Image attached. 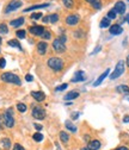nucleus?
Listing matches in <instances>:
<instances>
[{
	"label": "nucleus",
	"mask_w": 129,
	"mask_h": 150,
	"mask_svg": "<svg viewBox=\"0 0 129 150\" xmlns=\"http://www.w3.org/2000/svg\"><path fill=\"white\" fill-rule=\"evenodd\" d=\"M92 7H95L96 10H100L102 8V0H93V1L91 3Z\"/></svg>",
	"instance_id": "26"
},
{
	"label": "nucleus",
	"mask_w": 129,
	"mask_h": 150,
	"mask_svg": "<svg viewBox=\"0 0 129 150\" xmlns=\"http://www.w3.org/2000/svg\"><path fill=\"white\" fill-rule=\"evenodd\" d=\"M85 80V76H84V71L79 70L74 74V78H72V82H80V81H84Z\"/></svg>",
	"instance_id": "14"
},
{
	"label": "nucleus",
	"mask_w": 129,
	"mask_h": 150,
	"mask_svg": "<svg viewBox=\"0 0 129 150\" xmlns=\"http://www.w3.org/2000/svg\"><path fill=\"white\" fill-rule=\"evenodd\" d=\"M99 25H100V28H102V29H105V28H109L111 24H110V19H109V18H103Z\"/></svg>",
	"instance_id": "23"
},
{
	"label": "nucleus",
	"mask_w": 129,
	"mask_h": 150,
	"mask_svg": "<svg viewBox=\"0 0 129 150\" xmlns=\"http://www.w3.org/2000/svg\"><path fill=\"white\" fill-rule=\"evenodd\" d=\"M32 138H33V141H36V142H41V141H43V135H42L41 132H35L33 136H32Z\"/></svg>",
	"instance_id": "28"
},
{
	"label": "nucleus",
	"mask_w": 129,
	"mask_h": 150,
	"mask_svg": "<svg viewBox=\"0 0 129 150\" xmlns=\"http://www.w3.org/2000/svg\"><path fill=\"white\" fill-rule=\"evenodd\" d=\"M16 36L18 37V38H25V36H26V31L25 30H18L17 32H16Z\"/></svg>",
	"instance_id": "29"
},
{
	"label": "nucleus",
	"mask_w": 129,
	"mask_h": 150,
	"mask_svg": "<svg viewBox=\"0 0 129 150\" xmlns=\"http://www.w3.org/2000/svg\"><path fill=\"white\" fill-rule=\"evenodd\" d=\"M53 49L56 52H63L66 50V45L62 41H60V38H56L53 42Z\"/></svg>",
	"instance_id": "7"
},
{
	"label": "nucleus",
	"mask_w": 129,
	"mask_h": 150,
	"mask_svg": "<svg viewBox=\"0 0 129 150\" xmlns=\"http://www.w3.org/2000/svg\"><path fill=\"white\" fill-rule=\"evenodd\" d=\"M115 150H129L127 146H120V148H117V149H115Z\"/></svg>",
	"instance_id": "46"
},
{
	"label": "nucleus",
	"mask_w": 129,
	"mask_h": 150,
	"mask_svg": "<svg viewBox=\"0 0 129 150\" xmlns=\"http://www.w3.org/2000/svg\"><path fill=\"white\" fill-rule=\"evenodd\" d=\"M56 146H58V150H61V149H60V146H59V144H56Z\"/></svg>",
	"instance_id": "53"
},
{
	"label": "nucleus",
	"mask_w": 129,
	"mask_h": 150,
	"mask_svg": "<svg viewBox=\"0 0 129 150\" xmlns=\"http://www.w3.org/2000/svg\"><path fill=\"white\" fill-rule=\"evenodd\" d=\"M68 139H69V136L67 135V132H65V131H61V132H60V141L62 143H67Z\"/></svg>",
	"instance_id": "25"
},
{
	"label": "nucleus",
	"mask_w": 129,
	"mask_h": 150,
	"mask_svg": "<svg viewBox=\"0 0 129 150\" xmlns=\"http://www.w3.org/2000/svg\"><path fill=\"white\" fill-rule=\"evenodd\" d=\"M74 35H76V37H77V38H81L84 33H83V32L79 30V31H76V33H74Z\"/></svg>",
	"instance_id": "40"
},
{
	"label": "nucleus",
	"mask_w": 129,
	"mask_h": 150,
	"mask_svg": "<svg viewBox=\"0 0 129 150\" xmlns=\"http://www.w3.org/2000/svg\"><path fill=\"white\" fill-rule=\"evenodd\" d=\"M13 150H25L21 144H18V143H16L14 145H13Z\"/></svg>",
	"instance_id": "37"
},
{
	"label": "nucleus",
	"mask_w": 129,
	"mask_h": 150,
	"mask_svg": "<svg viewBox=\"0 0 129 150\" xmlns=\"http://www.w3.org/2000/svg\"><path fill=\"white\" fill-rule=\"evenodd\" d=\"M22 1L21 0H12V1L7 5V7L5 8V13H10V12H13L16 10H18L19 7H22Z\"/></svg>",
	"instance_id": "6"
},
{
	"label": "nucleus",
	"mask_w": 129,
	"mask_h": 150,
	"mask_svg": "<svg viewBox=\"0 0 129 150\" xmlns=\"http://www.w3.org/2000/svg\"><path fill=\"white\" fill-rule=\"evenodd\" d=\"M1 80L3 81H5V82H9V83H14V85H17V86H21L22 85V81H21V79L17 76L16 74H13V73H4L3 75H1Z\"/></svg>",
	"instance_id": "2"
},
{
	"label": "nucleus",
	"mask_w": 129,
	"mask_h": 150,
	"mask_svg": "<svg viewBox=\"0 0 129 150\" xmlns=\"http://www.w3.org/2000/svg\"><path fill=\"white\" fill-rule=\"evenodd\" d=\"M123 123H129V115L123 117Z\"/></svg>",
	"instance_id": "44"
},
{
	"label": "nucleus",
	"mask_w": 129,
	"mask_h": 150,
	"mask_svg": "<svg viewBox=\"0 0 129 150\" xmlns=\"http://www.w3.org/2000/svg\"><path fill=\"white\" fill-rule=\"evenodd\" d=\"M100 50H102V45H98V47H97V48H96L93 51L91 52V55H96V54H97V52H99Z\"/></svg>",
	"instance_id": "38"
},
{
	"label": "nucleus",
	"mask_w": 129,
	"mask_h": 150,
	"mask_svg": "<svg viewBox=\"0 0 129 150\" xmlns=\"http://www.w3.org/2000/svg\"><path fill=\"white\" fill-rule=\"evenodd\" d=\"M60 41H62V42L65 43V42H66V36H63V35H62V36L60 37Z\"/></svg>",
	"instance_id": "48"
},
{
	"label": "nucleus",
	"mask_w": 129,
	"mask_h": 150,
	"mask_svg": "<svg viewBox=\"0 0 129 150\" xmlns=\"http://www.w3.org/2000/svg\"><path fill=\"white\" fill-rule=\"evenodd\" d=\"M59 21V14H56V13H54V14H50L49 16V22L50 23H56Z\"/></svg>",
	"instance_id": "30"
},
{
	"label": "nucleus",
	"mask_w": 129,
	"mask_h": 150,
	"mask_svg": "<svg viewBox=\"0 0 129 150\" xmlns=\"http://www.w3.org/2000/svg\"><path fill=\"white\" fill-rule=\"evenodd\" d=\"M41 37H42V38H44V40H50L51 35H50V32H49V31H46V30H44V32L42 33V36H41Z\"/></svg>",
	"instance_id": "34"
},
{
	"label": "nucleus",
	"mask_w": 129,
	"mask_h": 150,
	"mask_svg": "<svg viewBox=\"0 0 129 150\" xmlns=\"http://www.w3.org/2000/svg\"><path fill=\"white\" fill-rule=\"evenodd\" d=\"M125 4L123 3V1H117L116 4H115V7H114V10L116 11V13H118V14H123L124 12H125Z\"/></svg>",
	"instance_id": "12"
},
{
	"label": "nucleus",
	"mask_w": 129,
	"mask_h": 150,
	"mask_svg": "<svg viewBox=\"0 0 129 150\" xmlns=\"http://www.w3.org/2000/svg\"><path fill=\"white\" fill-rule=\"evenodd\" d=\"M125 64H127V66L129 67V55L127 56V61H125Z\"/></svg>",
	"instance_id": "49"
},
{
	"label": "nucleus",
	"mask_w": 129,
	"mask_h": 150,
	"mask_svg": "<svg viewBox=\"0 0 129 150\" xmlns=\"http://www.w3.org/2000/svg\"><path fill=\"white\" fill-rule=\"evenodd\" d=\"M0 44H1V37H0Z\"/></svg>",
	"instance_id": "54"
},
{
	"label": "nucleus",
	"mask_w": 129,
	"mask_h": 150,
	"mask_svg": "<svg viewBox=\"0 0 129 150\" xmlns=\"http://www.w3.org/2000/svg\"><path fill=\"white\" fill-rule=\"evenodd\" d=\"M31 96H32V98L35 99V100H37V101H43L44 99H46V94L43 92H41V91H33V92H31Z\"/></svg>",
	"instance_id": "10"
},
{
	"label": "nucleus",
	"mask_w": 129,
	"mask_h": 150,
	"mask_svg": "<svg viewBox=\"0 0 129 150\" xmlns=\"http://www.w3.org/2000/svg\"><path fill=\"white\" fill-rule=\"evenodd\" d=\"M62 3H63V5H65L68 10L73 8V6H74V1H73V0H62Z\"/></svg>",
	"instance_id": "27"
},
{
	"label": "nucleus",
	"mask_w": 129,
	"mask_h": 150,
	"mask_svg": "<svg viewBox=\"0 0 129 150\" xmlns=\"http://www.w3.org/2000/svg\"><path fill=\"white\" fill-rule=\"evenodd\" d=\"M124 61H118L117 62V64H116V67H115V70L110 74V79L111 80H116L117 78H120L121 75L124 73Z\"/></svg>",
	"instance_id": "4"
},
{
	"label": "nucleus",
	"mask_w": 129,
	"mask_h": 150,
	"mask_svg": "<svg viewBox=\"0 0 129 150\" xmlns=\"http://www.w3.org/2000/svg\"><path fill=\"white\" fill-rule=\"evenodd\" d=\"M25 80L30 82V81H32V76H31V75H30V74H28V75H26V76H25Z\"/></svg>",
	"instance_id": "42"
},
{
	"label": "nucleus",
	"mask_w": 129,
	"mask_h": 150,
	"mask_svg": "<svg viewBox=\"0 0 129 150\" xmlns=\"http://www.w3.org/2000/svg\"><path fill=\"white\" fill-rule=\"evenodd\" d=\"M9 45L12 47V48H17V49L22 50V45L19 44V42H18L17 40H11V41H9Z\"/></svg>",
	"instance_id": "22"
},
{
	"label": "nucleus",
	"mask_w": 129,
	"mask_h": 150,
	"mask_svg": "<svg viewBox=\"0 0 129 150\" xmlns=\"http://www.w3.org/2000/svg\"><path fill=\"white\" fill-rule=\"evenodd\" d=\"M32 117L35 119H38V120H42L46 118V111L40 107V106H36L32 108Z\"/></svg>",
	"instance_id": "5"
},
{
	"label": "nucleus",
	"mask_w": 129,
	"mask_h": 150,
	"mask_svg": "<svg viewBox=\"0 0 129 150\" xmlns=\"http://www.w3.org/2000/svg\"><path fill=\"white\" fill-rule=\"evenodd\" d=\"M87 148L90 150H98L100 148V142L98 139H93V141H90L87 144Z\"/></svg>",
	"instance_id": "13"
},
{
	"label": "nucleus",
	"mask_w": 129,
	"mask_h": 150,
	"mask_svg": "<svg viewBox=\"0 0 129 150\" xmlns=\"http://www.w3.org/2000/svg\"><path fill=\"white\" fill-rule=\"evenodd\" d=\"M67 86H68L67 83H63V85H61V86H58L56 88H55V91H58V92H59V91H63V89L67 88Z\"/></svg>",
	"instance_id": "36"
},
{
	"label": "nucleus",
	"mask_w": 129,
	"mask_h": 150,
	"mask_svg": "<svg viewBox=\"0 0 129 150\" xmlns=\"http://www.w3.org/2000/svg\"><path fill=\"white\" fill-rule=\"evenodd\" d=\"M71 117H72V119H77V118L79 117V112H76V113H74V115H72Z\"/></svg>",
	"instance_id": "43"
},
{
	"label": "nucleus",
	"mask_w": 129,
	"mask_h": 150,
	"mask_svg": "<svg viewBox=\"0 0 129 150\" xmlns=\"http://www.w3.org/2000/svg\"><path fill=\"white\" fill-rule=\"evenodd\" d=\"M116 92H117V93H122V94L128 96V94H129V87H128V86H125V85H120V86H117V87H116Z\"/></svg>",
	"instance_id": "19"
},
{
	"label": "nucleus",
	"mask_w": 129,
	"mask_h": 150,
	"mask_svg": "<svg viewBox=\"0 0 129 150\" xmlns=\"http://www.w3.org/2000/svg\"><path fill=\"white\" fill-rule=\"evenodd\" d=\"M80 150H90V149H88V148H81Z\"/></svg>",
	"instance_id": "52"
},
{
	"label": "nucleus",
	"mask_w": 129,
	"mask_h": 150,
	"mask_svg": "<svg viewBox=\"0 0 129 150\" xmlns=\"http://www.w3.org/2000/svg\"><path fill=\"white\" fill-rule=\"evenodd\" d=\"M79 97V93L77 91H72L69 93H67V94L65 96V100H74Z\"/></svg>",
	"instance_id": "18"
},
{
	"label": "nucleus",
	"mask_w": 129,
	"mask_h": 150,
	"mask_svg": "<svg viewBox=\"0 0 129 150\" xmlns=\"http://www.w3.org/2000/svg\"><path fill=\"white\" fill-rule=\"evenodd\" d=\"M32 35H35V36H42V33L44 32V28L43 26H40V25H33V26H31L30 28V30H29Z\"/></svg>",
	"instance_id": "9"
},
{
	"label": "nucleus",
	"mask_w": 129,
	"mask_h": 150,
	"mask_svg": "<svg viewBox=\"0 0 129 150\" xmlns=\"http://www.w3.org/2000/svg\"><path fill=\"white\" fill-rule=\"evenodd\" d=\"M85 1H87V3H90V4H91L92 1H93V0H85Z\"/></svg>",
	"instance_id": "51"
},
{
	"label": "nucleus",
	"mask_w": 129,
	"mask_h": 150,
	"mask_svg": "<svg viewBox=\"0 0 129 150\" xmlns=\"http://www.w3.org/2000/svg\"><path fill=\"white\" fill-rule=\"evenodd\" d=\"M9 32V28L6 24H0V33H7Z\"/></svg>",
	"instance_id": "33"
},
{
	"label": "nucleus",
	"mask_w": 129,
	"mask_h": 150,
	"mask_svg": "<svg viewBox=\"0 0 129 150\" xmlns=\"http://www.w3.org/2000/svg\"><path fill=\"white\" fill-rule=\"evenodd\" d=\"M24 24V18L21 17V18H17V19H13L10 22V25L13 26V28H18V26H22Z\"/></svg>",
	"instance_id": "17"
},
{
	"label": "nucleus",
	"mask_w": 129,
	"mask_h": 150,
	"mask_svg": "<svg viewBox=\"0 0 129 150\" xmlns=\"http://www.w3.org/2000/svg\"><path fill=\"white\" fill-rule=\"evenodd\" d=\"M110 33L114 35V36H117V35H121L123 32V29L122 26H120L118 24H115V25H110V29H109Z\"/></svg>",
	"instance_id": "11"
},
{
	"label": "nucleus",
	"mask_w": 129,
	"mask_h": 150,
	"mask_svg": "<svg viewBox=\"0 0 129 150\" xmlns=\"http://www.w3.org/2000/svg\"><path fill=\"white\" fill-rule=\"evenodd\" d=\"M66 129H68L71 132H77V126H76V125H73L69 120L66 122Z\"/></svg>",
	"instance_id": "24"
},
{
	"label": "nucleus",
	"mask_w": 129,
	"mask_h": 150,
	"mask_svg": "<svg viewBox=\"0 0 129 150\" xmlns=\"http://www.w3.org/2000/svg\"><path fill=\"white\" fill-rule=\"evenodd\" d=\"M48 67L50 69H53L54 71H60L63 68V61L59 57H50L47 62Z\"/></svg>",
	"instance_id": "1"
},
{
	"label": "nucleus",
	"mask_w": 129,
	"mask_h": 150,
	"mask_svg": "<svg viewBox=\"0 0 129 150\" xmlns=\"http://www.w3.org/2000/svg\"><path fill=\"white\" fill-rule=\"evenodd\" d=\"M0 142H1V146H3L5 150H9V149L11 148V141H10L9 138H3Z\"/></svg>",
	"instance_id": "21"
},
{
	"label": "nucleus",
	"mask_w": 129,
	"mask_h": 150,
	"mask_svg": "<svg viewBox=\"0 0 129 150\" xmlns=\"http://www.w3.org/2000/svg\"><path fill=\"white\" fill-rule=\"evenodd\" d=\"M42 17V13H33L32 16H31V19H33V21H37V19H40V18Z\"/></svg>",
	"instance_id": "35"
},
{
	"label": "nucleus",
	"mask_w": 129,
	"mask_h": 150,
	"mask_svg": "<svg viewBox=\"0 0 129 150\" xmlns=\"http://www.w3.org/2000/svg\"><path fill=\"white\" fill-rule=\"evenodd\" d=\"M35 129L40 131V130H42V125H40V124H35Z\"/></svg>",
	"instance_id": "45"
},
{
	"label": "nucleus",
	"mask_w": 129,
	"mask_h": 150,
	"mask_svg": "<svg viewBox=\"0 0 129 150\" xmlns=\"http://www.w3.org/2000/svg\"><path fill=\"white\" fill-rule=\"evenodd\" d=\"M4 118V125L6 127H13L14 126V119H13V110L10 107L6 110V112L3 116Z\"/></svg>",
	"instance_id": "3"
},
{
	"label": "nucleus",
	"mask_w": 129,
	"mask_h": 150,
	"mask_svg": "<svg viewBox=\"0 0 129 150\" xmlns=\"http://www.w3.org/2000/svg\"><path fill=\"white\" fill-rule=\"evenodd\" d=\"M47 48H48V44L46 42H40L37 44V51L40 55H44L47 52Z\"/></svg>",
	"instance_id": "15"
},
{
	"label": "nucleus",
	"mask_w": 129,
	"mask_h": 150,
	"mask_svg": "<svg viewBox=\"0 0 129 150\" xmlns=\"http://www.w3.org/2000/svg\"><path fill=\"white\" fill-rule=\"evenodd\" d=\"M109 73H110V69H106V70H105V71H104V73H103V74L100 75V76H99V78H98V79L96 80V82L93 83V86H95V87L99 86V85H100V83H102V82L104 81V79H105V78L108 76V74H109Z\"/></svg>",
	"instance_id": "16"
},
{
	"label": "nucleus",
	"mask_w": 129,
	"mask_h": 150,
	"mask_svg": "<svg viewBox=\"0 0 129 150\" xmlns=\"http://www.w3.org/2000/svg\"><path fill=\"white\" fill-rule=\"evenodd\" d=\"M79 21H80V17H79L78 14H69V16L66 18V23H67L68 25H71V26L77 25V24L79 23Z\"/></svg>",
	"instance_id": "8"
},
{
	"label": "nucleus",
	"mask_w": 129,
	"mask_h": 150,
	"mask_svg": "<svg viewBox=\"0 0 129 150\" xmlns=\"http://www.w3.org/2000/svg\"><path fill=\"white\" fill-rule=\"evenodd\" d=\"M6 66V60L5 59H0V68H4Z\"/></svg>",
	"instance_id": "39"
},
{
	"label": "nucleus",
	"mask_w": 129,
	"mask_h": 150,
	"mask_svg": "<svg viewBox=\"0 0 129 150\" xmlns=\"http://www.w3.org/2000/svg\"><path fill=\"white\" fill-rule=\"evenodd\" d=\"M116 11L113 8V10H110L109 12H108V17L106 18H109V19H115V18H116Z\"/></svg>",
	"instance_id": "31"
},
{
	"label": "nucleus",
	"mask_w": 129,
	"mask_h": 150,
	"mask_svg": "<svg viewBox=\"0 0 129 150\" xmlns=\"http://www.w3.org/2000/svg\"><path fill=\"white\" fill-rule=\"evenodd\" d=\"M48 22H49V16L43 18V23H48Z\"/></svg>",
	"instance_id": "47"
},
{
	"label": "nucleus",
	"mask_w": 129,
	"mask_h": 150,
	"mask_svg": "<svg viewBox=\"0 0 129 150\" xmlns=\"http://www.w3.org/2000/svg\"><path fill=\"white\" fill-rule=\"evenodd\" d=\"M125 21H127V23L129 24V14H127V17H125Z\"/></svg>",
	"instance_id": "50"
},
{
	"label": "nucleus",
	"mask_w": 129,
	"mask_h": 150,
	"mask_svg": "<svg viewBox=\"0 0 129 150\" xmlns=\"http://www.w3.org/2000/svg\"><path fill=\"white\" fill-rule=\"evenodd\" d=\"M50 4H41V5H33V6H30L28 8L24 10V12H30V11H33V10H37V8H43V7H48Z\"/></svg>",
	"instance_id": "20"
},
{
	"label": "nucleus",
	"mask_w": 129,
	"mask_h": 150,
	"mask_svg": "<svg viewBox=\"0 0 129 150\" xmlns=\"http://www.w3.org/2000/svg\"><path fill=\"white\" fill-rule=\"evenodd\" d=\"M17 110L19 111V112H22V113H24V112L26 111V105L25 104H22V103H19L17 105Z\"/></svg>",
	"instance_id": "32"
},
{
	"label": "nucleus",
	"mask_w": 129,
	"mask_h": 150,
	"mask_svg": "<svg viewBox=\"0 0 129 150\" xmlns=\"http://www.w3.org/2000/svg\"><path fill=\"white\" fill-rule=\"evenodd\" d=\"M3 126H4V118L3 116H0V129H3Z\"/></svg>",
	"instance_id": "41"
}]
</instances>
